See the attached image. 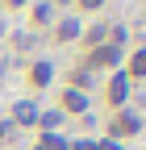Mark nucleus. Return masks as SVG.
<instances>
[{"mask_svg": "<svg viewBox=\"0 0 146 150\" xmlns=\"http://www.w3.org/2000/svg\"><path fill=\"white\" fill-rule=\"evenodd\" d=\"M88 108H92V100H88V92L63 88V96H59V112H63V117H88Z\"/></svg>", "mask_w": 146, "mask_h": 150, "instance_id": "nucleus-5", "label": "nucleus"}, {"mask_svg": "<svg viewBox=\"0 0 146 150\" xmlns=\"http://www.w3.org/2000/svg\"><path fill=\"white\" fill-rule=\"evenodd\" d=\"M71 150H96V138H71Z\"/></svg>", "mask_w": 146, "mask_h": 150, "instance_id": "nucleus-15", "label": "nucleus"}, {"mask_svg": "<svg viewBox=\"0 0 146 150\" xmlns=\"http://www.w3.org/2000/svg\"><path fill=\"white\" fill-rule=\"evenodd\" d=\"M38 112H42V104H33V100H13V117H9V125H17V129H38Z\"/></svg>", "mask_w": 146, "mask_h": 150, "instance_id": "nucleus-6", "label": "nucleus"}, {"mask_svg": "<svg viewBox=\"0 0 146 150\" xmlns=\"http://www.w3.org/2000/svg\"><path fill=\"white\" fill-rule=\"evenodd\" d=\"M108 4V0H75V8H84V13H100Z\"/></svg>", "mask_w": 146, "mask_h": 150, "instance_id": "nucleus-14", "label": "nucleus"}, {"mask_svg": "<svg viewBox=\"0 0 146 150\" xmlns=\"http://www.w3.org/2000/svg\"><path fill=\"white\" fill-rule=\"evenodd\" d=\"M54 17H59L54 0H33V4H29V25H33V33H38V29H50Z\"/></svg>", "mask_w": 146, "mask_h": 150, "instance_id": "nucleus-7", "label": "nucleus"}, {"mask_svg": "<svg viewBox=\"0 0 146 150\" xmlns=\"http://www.w3.org/2000/svg\"><path fill=\"white\" fill-rule=\"evenodd\" d=\"M0 4H4V8L13 13V8H25V4H29V0H0Z\"/></svg>", "mask_w": 146, "mask_h": 150, "instance_id": "nucleus-18", "label": "nucleus"}, {"mask_svg": "<svg viewBox=\"0 0 146 150\" xmlns=\"http://www.w3.org/2000/svg\"><path fill=\"white\" fill-rule=\"evenodd\" d=\"M54 8L59 13H75V0H54Z\"/></svg>", "mask_w": 146, "mask_h": 150, "instance_id": "nucleus-17", "label": "nucleus"}, {"mask_svg": "<svg viewBox=\"0 0 146 150\" xmlns=\"http://www.w3.org/2000/svg\"><path fill=\"white\" fill-rule=\"evenodd\" d=\"M96 150H125V146L113 142V138H96Z\"/></svg>", "mask_w": 146, "mask_h": 150, "instance_id": "nucleus-16", "label": "nucleus"}, {"mask_svg": "<svg viewBox=\"0 0 146 150\" xmlns=\"http://www.w3.org/2000/svg\"><path fill=\"white\" fill-rule=\"evenodd\" d=\"M130 96H134V83H130V75H125L121 67H117V71H108V79H104V100H108V112H117V108H130Z\"/></svg>", "mask_w": 146, "mask_h": 150, "instance_id": "nucleus-2", "label": "nucleus"}, {"mask_svg": "<svg viewBox=\"0 0 146 150\" xmlns=\"http://www.w3.org/2000/svg\"><path fill=\"white\" fill-rule=\"evenodd\" d=\"M92 79H96V75L88 71V67H71V71H67V88H75V92H88Z\"/></svg>", "mask_w": 146, "mask_h": 150, "instance_id": "nucleus-10", "label": "nucleus"}, {"mask_svg": "<svg viewBox=\"0 0 146 150\" xmlns=\"http://www.w3.org/2000/svg\"><path fill=\"white\" fill-rule=\"evenodd\" d=\"M142 112L130 104V108H117V112H108V129H104V138H113V142H125V138H138L142 134Z\"/></svg>", "mask_w": 146, "mask_h": 150, "instance_id": "nucleus-1", "label": "nucleus"}, {"mask_svg": "<svg viewBox=\"0 0 146 150\" xmlns=\"http://www.w3.org/2000/svg\"><path fill=\"white\" fill-rule=\"evenodd\" d=\"M38 146L42 150H71V134H63V129H59V134H42Z\"/></svg>", "mask_w": 146, "mask_h": 150, "instance_id": "nucleus-11", "label": "nucleus"}, {"mask_svg": "<svg viewBox=\"0 0 146 150\" xmlns=\"http://www.w3.org/2000/svg\"><path fill=\"white\" fill-rule=\"evenodd\" d=\"M54 71H59V67H54L50 59H33L29 63V83L33 88H50L54 83Z\"/></svg>", "mask_w": 146, "mask_h": 150, "instance_id": "nucleus-8", "label": "nucleus"}, {"mask_svg": "<svg viewBox=\"0 0 146 150\" xmlns=\"http://www.w3.org/2000/svg\"><path fill=\"white\" fill-rule=\"evenodd\" d=\"M121 59H125V50H117V46H108V42H100V46H92L88 50V59H84V67L88 71H117L121 67Z\"/></svg>", "mask_w": 146, "mask_h": 150, "instance_id": "nucleus-3", "label": "nucleus"}, {"mask_svg": "<svg viewBox=\"0 0 146 150\" xmlns=\"http://www.w3.org/2000/svg\"><path fill=\"white\" fill-rule=\"evenodd\" d=\"M121 71L130 75V83H142V79H146V46L130 50V59H125V67H121Z\"/></svg>", "mask_w": 146, "mask_h": 150, "instance_id": "nucleus-9", "label": "nucleus"}, {"mask_svg": "<svg viewBox=\"0 0 146 150\" xmlns=\"http://www.w3.org/2000/svg\"><path fill=\"white\" fill-rule=\"evenodd\" d=\"M84 38V17L79 13H59L54 17V25H50V42H79Z\"/></svg>", "mask_w": 146, "mask_h": 150, "instance_id": "nucleus-4", "label": "nucleus"}, {"mask_svg": "<svg viewBox=\"0 0 146 150\" xmlns=\"http://www.w3.org/2000/svg\"><path fill=\"white\" fill-rule=\"evenodd\" d=\"M79 42H84L88 50H92V46H100V42H108V25H92V29L84 25V38H79Z\"/></svg>", "mask_w": 146, "mask_h": 150, "instance_id": "nucleus-12", "label": "nucleus"}, {"mask_svg": "<svg viewBox=\"0 0 146 150\" xmlns=\"http://www.w3.org/2000/svg\"><path fill=\"white\" fill-rule=\"evenodd\" d=\"M38 42H42V38L33 33V29H21V33H13V46H17V50H33Z\"/></svg>", "mask_w": 146, "mask_h": 150, "instance_id": "nucleus-13", "label": "nucleus"}]
</instances>
